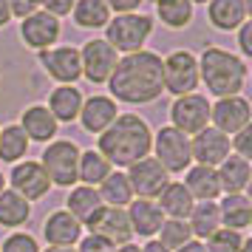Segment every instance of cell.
Instances as JSON below:
<instances>
[{"mask_svg": "<svg viewBox=\"0 0 252 252\" xmlns=\"http://www.w3.org/2000/svg\"><path fill=\"white\" fill-rule=\"evenodd\" d=\"M111 99L125 105H150L164 91L161 80V57L156 51H136L119 57L114 74L108 80Z\"/></svg>", "mask_w": 252, "mask_h": 252, "instance_id": "obj_1", "label": "cell"}, {"mask_svg": "<svg viewBox=\"0 0 252 252\" xmlns=\"http://www.w3.org/2000/svg\"><path fill=\"white\" fill-rule=\"evenodd\" d=\"M153 148V133L148 122L136 114H119L108 130L99 133L96 150L102 153L111 167H130L148 159Z\"/></svg>", "mask_w": 252, "mask_h": 252, "instance_id": "obj_2", "label": "cell"}, {"mask_svg": "<svg viewBox=\"0 0 252 252\" xmlns=\"http://www.w3.org/2000/svg\"><path fill=\"white\" fill-rule=\"evenodd\" d=\"M195 60H198V82H204L213 96L224 99V96H238L244 91L250 68L241 57H235V54H229L218 46H210Z\"/></svg>", "mask_w": 252, "mask_h": 252, "instance_id": "obj_3", "label": "cell"}, {"mask_svg": "<svg viewBox=\"0 0 252 252\" xmlns=\"http://www.w3.org/2000/svg\"><path fill=\"white\" fill-rule=\"evenodd\" d=\"M150 34H153V17L142 12L116 14L114 20H108V26H105V43L114 48L116 54L142 51Z\"/></svg>", "mask_w": 252, "mask_h": 252, "instance_id": "obj_4", "label": "cell"}, {"mask_svg": "<svg viewBox=\"0 0 252 252\" xmlns=\"http://www.w3.org/2000/svg\"><path fill=\"white\" fill-rule=\"evenodd\" d=\"M43 170H46L51 187H74L77 184V170H80V148L71 139H54L43 150Z\"/></svg>", "mask_w": 252, "mask_h": 252, "instance_id": "obj_5", "label": "cell"}, {"mask_svg": "<svg viewBox=\"0 0 252 252\" xmlns=\"http://www.w3.org/2000/svg\"><path fill=\"white\" fill-rule=\"evenodd\" d=\"M161 80H164V91L176 94V96H187L195 94L198 88V60L193 51L176 48L161 60Z\"/></svg>", "mask_w": 252, "mask_h": 252, "instance_id": "obj_6", "label": "cell"}, {"mask_svg": "<svg viewBox=\"0 0 252 252\" xmlns=\"http://www.w3.org/2000/svg\"><path fill=\"white\" fill-rule=\"evenodd\" d=\"M153 159L159 161L167 173H184L190 164H193V156H190V136H184L182 130L164 125L161 130H156L153 136Z\"/></svg>", "mask_w": 252, "mask_h": 252, "instance_id": "obj_7", "label": "cell"}, {"mask_svg": "<svg viewBox=\"0 0 252 252\" xmlns=\"http://www.w3.org/2000/svg\"><path fill=\"white\" fill-rule=\"evenodd\" d=\"M170 127L182 130L184 136H195L204 127H210V102L201 94H187L176 96L170 105Z\"/></svg>", "mask_w": 252, "mask_h": 252, "instance_id": "obj_8", "label": "cell"}, {"mask_svg": "<svg viewBox=\"0 0 252 252\" xmlns=\"http://www.w3.org/2000/svg\"><path fill=\"white\" fill-rule=\"evenodd\" d=\"M125 176H127V184H130L133 195H136V198H148V201L159 198V193L170 184V173L164 170L153 156L136 161V164H130Z\"/></svg>", "mask_w": 252, "mask_h": 252, "instance_id": "obj_9", "label": "cell"}, {"mask_svg": "<svg viewBox=\"0 0 252 252\" xmlns=\"http://www.w3.org/2000/svg\"><path fill=\"white\" fill-rule=\"evenodd\" d=\"M80 63H82V77L91 82V85H105L114 74L119 54L108 46L105 40H88L80 51Z\"/></svg>", "mask_w": 252, "mask_h": 252, "instance_id": "obj_10", "label": "cell"}, {"mask_svg": "<svg viewBox=\"0 0 252 252\" xmlns=\"http://www.w3.org/2000/svg\"><path fill=\"white\" fill-rule=\"evenodd\" d=\"M40 65L46 68L51 80L60 85H74L82 77V63H80V48L74 46H57L40 51Z\"/></svg>", "mask_w": 252, "mask_h": 252, "instance_id": "obj_11", "label": "cell"}, {"mask_svg": "<svg viewBox=\"0 0 252 252\" xmlns=\"http://www.w3.org/2000/svg\"><path fill=\"white\" fill-rule=\"evenodd\" d=\"M250 119H252L250 102L241 94L238 96H224L216 105H210V122L224 136H229V133L235 136L238 130H244V127L250 125Z\"/></svg>", "mask_w": 252, "mask_h": 252, "instance_id": "obj_12", "label": "cell"}, {"mask_svg": "<svg viewBox=\"0 0 252 252\" xmlns=\"http://www.w3.org/2000/svg\"><path fill=\"white\" fill-rule=\"evenodd\" d=\"M85 227L91 229V235H99L108 244H114V247L130 244V238H133V229H130V221H127V210H122V207H102Z\"/></svg>", "mask_w": 252, "mask_h": 252, "instance_id": "obj_13", "label": "cell"}, {"mask_svg": "<svg viewBox=\"0 0 252 252\" xmlns=\"http://www.w3.org/2000/svg\"><path fill=\"white\" fill-rule=\"evenodd\" d=\"M63 34V26H60L57 17H51L48 12H34L29 14L26 20H20V37L29 48L34 51H46V48H54V43Z\"/></svg>", "mask_w": 252, "mask_h": 252, "instance_id": "obj_14", "label": "cell"}, {"mask_svg": "<svg viewBox=\"0 0 252 252\" xmlns=\"http://www.w3.org/2000/svg\"><path fill=\"white\" fill-rule=\"evenodd\" d=\"M9 182H12V190L17 195H23L26 201L32 204L37 198H43V195L51 190V182H48L46 170H43V164L40 161H17L14 164L12 176H9Z\"/></svg>", "mask_w": 252, "mask_h": 252, "instance_id": "obj_15", "label": "cell"}, {"mask_svg": "<svg viewBox=\"0 0 252 252\" xmlns=\"http://www.w3.org/2000/svg\"><path fill=\"white\" fill-rule=\"evenodd\" d=\"M229 136L218 133L216 127H204L201 133H195L190 139V156L195 164H204V167H218L221 161L229 156Z\"/></svg>", "mask_w": 252, "mask_h": 252, "instance_id": "obj_16", "label": "cell"}, {"mask_svg": "<svg viewBox=\"0 0 252 252\" xmlns=\"http://www.w3.org/2000/svg\"><path fill=\"white\" fill-rule=\"evenodd\" d=\"M116 102L111 99V96H102V94H94V96H88V99H82V108H80V119L82 127L88 130V133H102V130H108L111 127V122H114L116 116Z\"/></svg>", "mask_w": 252, "mask_h": 252, "instance_id": "obj_17", "label": "cell"}, {"mask_svg": "<svg viewBox=\"0 0 252 252\" xmlns=\"http://www.w3.org/2000/svg\"><path fill=\"white\" fill-rule=\"evenodd\" d=\"M43 235H46L48 247H74L82 238V224L68 210H54L43 224Z\"/></svg>", "mask_w": 252, "mask_h": 252, "instance_id": "obj_18", "label": "cell"}, {"mask_svg": "<svg viewBox=\"0 0 252 252\" xmlns=\"http://www.w3.org/2000/svg\"><path fill=\"white\" fill-rule=\"evenodd\" d=\"M20 127H23V133L29 142H43V145H48V142H54L60 125L46 105H32L20 116Z\"/></svg>", "mask_w": 252, "mask_h": 252, "instance_id": "obj_19", "label": "cell"}, {"mask_svg": "<svg viewBox=\"0 0 252 252\" xmlns=\"http://www.w3.org/2000/svg\"><path fill=\"white\" fill-rule=\"evenodd\" d=\"M216 173H218L221 193H227V195L244 193V190L250 187V182H252V164L247 159L235 156V153H229L227 159L216 167Z\"/></svg>", "mask_w": 252, "mask_h": 252, "instance_id": "obj_20", "label": "cell"}, {"mask_svg": "<svg viewBox=\"0 0 252 252\" xmlns=\"http://www.w3.org/2000/svg\"><path fill=\"white\" fill-rule=\"evenodd\" d=\"M184 187L193 195V201H216L221 195V184H218L216 167H204V164H190L184 170Z\"/></svg>", "mask_w": 252, "mask_h": 252, "instance_id": "obj_21", "label": "cell"}, {"mask_svg": "<svg viewBox=\"0 0 252 252\" xmlns=\"http://www.w3.org/2000/svg\"><path fill=\"white\" fill-rule=\"evenodd\" d=\"M127 221H130V229L133 235H142V238H153L159 232L161 221H164V213L159 210L156 201H148V198H136L127 204Z\"/></svg>", "mask_w": 252, "mask_h": 252, "instance_id": "obj_22", "label": "cell"}, {"mask_svg": "<svg viewBox=\"0 0 252 252\" xmlns=\"http://www.w3.org/2000/svg\"><path fill=\"white\" fill-rule=\"evenodd\" d=\"M247 0H210L207 17L218 32H235L247 20Z\"/></svg>", "mask_w": 252, "mask_h": 252, "instance_id": "obj_23", "label": "cell"}, {"mask_svg": "<svg viewBox=\"0 0 252 252\" xmlns=\"http://www.w3.org/2000/svg\"><path fill=\"white\" fill-rule=\"evenodd\" d=\"M48 111H51V116L60 122H74L77 116H80V108H82V94L80 88H74V85H57L54 91H51V96H48Z\"/></svg>", "mask_w": 252, "mask_h": 252, "instance_id": "obj_24", "label": "cell"}, {"mask_svg": "<svg viewBox=\"0 0 252 252\" xmlns=\"http://www.w3.org/2000/svg\"><path fill=\"white\" fill-rule=\"evenodd\" d=\"M159 210L164 213V216L176 218V221H187L190 218V213H193V195L187 193V187H184L182 182H170L164 190L159 193Z\"/></svg>", "mask_w": 252, "mask_h": 252, "instance_id": "obj_25", "label": "cell"}, {"mask_svg": "<svg viewBox=\"0 0 252 252\" xmlns=\"http://www.w3.org/2000/svg\"><path fill=\"white\" fill-rule=\"evenodd\" d=\"M102 198H99V193H96V187H85V184H80V187H71L68 198H65V210H68L71 216L80 221L82 227L91 221L99 210H102Z\"/></svg>", "mask_w": 252, "mask_h": 252, "instance_id": "obj_26", "label": "cell"}, {"mask_svg": "<svg viewBox=\"0 0 252 252\" xmlns=\"http://www.w3.org/2000/svg\"><path fill=\"white\" fill-rule=\"evenodd\" d=\"M218 216H221V224L227 229L244 232L252 224V201L244 193L224 195V201L218 204Z\"/></svg>", "mask_w": 252, "mask_h": 252, "instance_id": "obj_27", "label": "cell"}, {"mask_svg": "<svg viewBox=\"0 0 252 252\" xmlns=\"http://www.w3.org/2000/svg\"><path fill=\"white\" fill-rule=\"evenodd\" d=\"M29 218H32V204L23 195H17L14 190H3L0 193V227L17 229L23 227Z\"/></svg>", "mask_w": 252, "mask_h": 252, "instance_id": "obj_28", "label": "cell"}, {"mask_svg": "<svg viewBox=\"0 0 252 252\" xmlns=\"http://www.w3.org/2000/svg\"><path fill=\"white\" fill-rule=\"evenodd\" d=\"M114 170L108 159L99 150H80V170H77V182H82L85 187H99L108 179V173Z\"/></svg>", "mask_w": 252, "mask_h": 252, "instance_id": "obj_29", "label": "cell"}, {"mask_svg": "<svg viewBox=\"0 0 252 252\" xmlns=\"http://www.w3.org/2000/svg\"><path fill=\"white\" fill-rule=\"evenodd\" d=\"M96 193H99L105 207H122V210H125V207L133 201V190H130V184H127V176L119 173V170L108 173V179L96 187Z\"/></svg>", "mask_w": 252, "mask_h": 252, "instance_id": "obj_30", "label": "cell"}, {"mask_svg": "<svg viewBox=\"0 0 252 252\" xmlns=\"http://www.w3.org/2000/svg\"><path fill=\"white\" fill-rule=\"evenodd\" d=\"M190 232L195 235V241L210 238L218 227H221V216H218V204L216 201H195L193 213L187 218Z\"/></svg>", "mask_w": 252, "mask_h": 252, "instance_id": "obj_31", "label": "cell"}, {"mask_svg": "<svg viewBox=\"0 0 252 252\" xmlns=\"http://www.w3.org/2000/svg\"><path fill=\"white\" fill-rule=\"evenodd\" d=\"M71 14L80 29H105L111 20V9L105 0H77Z\"/></svg>", "mask_w": 252, "mask_h": 252, "instance_id": "obj_32", "label": "cell"}, {"mask_svg": "<svg viewBox=\"0 0 252 252\" xmlns=\"http://www.w3.org/2000/svg\"><path fill=\"white\" fill-rule=\"evenodd\" d=\"M156 14L167 29H187L193 23V3L190 0H153Z\"/></svg>", "mask_w": 252, "mask_h": 252, "instance_id": "obj_33", "label": "cell"}, {"mask_svg": "<svg viewBox=\"0 0 252 252\" xmlns=\"http://www.w3.org/2000/svg\"><path fill=\"white\" fill-rule=\"evenodd\" d=\"M29 153V139L20 125H6L0 130V161L17 164Z\"/></svg>", "mask_w": 252, "mask_h": 252, "instance_id": "obj_34", "label": "cell"}, {"mask_svg": "<svg viewBox=\"0 0 252 252\" xmlns=\"http://www.w3.org/2000/svg\"><path fill=\"white\" fill-rule=\"evenodd\" d=\"M193 238V232H190V224L187 221H176V218H164L159 227V244L164 247V250L176 252L179 247H184L187 241Z\"/></svg>", "mask_w": 252, "mask_h": 252, "instance_id": "obj_35", "label": "cell"}, {"mask_svg": "<svg viewBox=\"0 0 252 252\" xmlns=\"http://www.w3.org/2000/svg\"><path fill=\"white\" fill-rule=\"evenodd\" d=\"M241 244H244V235L235 232V229L218 227L210 238H207L204 250L207 252H241Z\"/></svg>", "mask_w": 252, "mask_h": 252, "instance_id": "obj_36", "label": "cell"}, {"mask_svg": "<svg viewBox=\"0 0 252 252\" xmlns=\"http://www.w3.org/2000/svg\"><path fill=\"white\" fill-rule=\"evenodd\" d=\"M0 252H40V247H37L34 235H29V232H12L9 238L0 244Z\"/></svg>", "mask_w": 252, "mask_h": 252, "instance_id": "obj_37", "label": "cell"}, {"mask_svg": "<svg viewBox=\"0 0 252 252\" xmlns=\"http://www.w3.org/2000/svg\"><path fill=\"white\" fill-rule=\"evenodd\" d=\"M229 148L235 150V156H241V159H252V125H247L244 130H238L235 133V139L229 142Z\"/></svg>", "mask_w": 252, "mask_h": 252, "instance_id": "obj_38", "label": "cell"}, {"mask_svg": "<svg viewBox=\"0 0 252 252\" xmlns=\"http://www.w3.org/2000/svg\"><path fill=\"white\" fill-rule=\"evenodd\" d=\"M74 3L77 0H40V9L43 12H48L51 17H65V14H71V9H74Z\"/></svg>", "mask_w": 252, "mask_h": 252, "instance_id": "obj_39", "label": "cell"}, {"mask_svg": "<svg viewBox=\"0 0 252 252\" xmlns=\"http://www.w3.org/2000/svg\"><path fill=\"white\" fill-rule=\"evenodd\" d=\"M9 12L17 20H26L29 14L40 12V0H9Z\"/></svg>", "mask_w": 252, "mask_h": 252, "instance_id": "obj_40", "label": "cell"}, {"mask_svg": "<svg viewBox=\"0 0 252 252\" xmlns=\"http://www.w3.org/2000/svg\"><path fill=\"white\" fill-rule=\"evenodd\" d=\"M77 252H116V247L108 244L105 238H99V235H85V238H80V250Z\"/></svg>", "mask_w": 252, "mask_h": 252, "instance_id": "obj_41", "label": "cell"}, {"mask_svg": "<svg viewBox=\"0 0 252 252\" xmlns=\"http://www.w3.org/2000/svg\"><path fill=\"white\" fill-rule=\"evenodd\" d=\"M235 32H238V48H241V54H244V57H252V23H250V20H244ZM244 57H241V60H244Z\"/></svg>", "mask_w": 252, "mask_h": 252, "instance_id": "obj_42", "label": "cell"}, {"mask_svg": "<svg viewBox=\"0 0 252 252\" xmlns=\"http://www.w3.org/2000/svg\"><path fill=\"white\" fill-rule=\"evenodd\" d=\"M105 3H108V9L116 12V14H133V12H139V6H142L145 0H105Z\"/></svg>", "mask_w": 252, "mask_h": 252, "instance_id": "obj_43", "label": "cell"}, {"mask_svg": "<svg viewBox=\"0 0 252 252\" xmlns=\"http://www.w3.org/2000/svg\"><path fill=\"white\" fill-rule=\"evenodd\" d=\"M176 252H207V250H204V244H201V241L190 238V241H187V244H184V247H179V250H176Z\"/></svg>", "mask_w": 252, "mask_h": 252, "instance_id": "obj_44", "label": "cell"}, {"mask_svg": "<svg viewBox=\"0 0 252 252\" xmlns=\"http://www.w3.org/2000/svg\"><path fill=\"white\" fill-rule=\"evenodd\" d=\"M12 20V12H9V0H0V29Z\"/></svg>", "mask_w": 252, "mask_h": 252, "instance_id": "obj_45", "label": "cell"}, {"mask_svg": "<svg viewBox=\"0 0 252 252\" xmlns=\"http://www.w3.org/2000/svg\"><path fill=\"white\" fill-rule=\"evenodd\" d=\"M139 250H142V252H170V250H164L156 238H150L148 244H145V247H139Z\"/></svg>", "mask_w": 252, "mask_h": 252, "instance_id": "obj_46", "label": "cell"}, {"mask_svg": "<svg viewBox=\"0 0 252 252\" xmlns=\"http://www.w3.org/2000/svg\"><path fill=\"white\" fill-rule=\"evenodd\" d=\"M116 252H142L136 244H122V247H116Z\"/></svg>", "mask_w": 252, "mask_h": 252, "instance_id": "obj_47", "label": "cell"}, {"mask_svg": "<svg viewBox=\"0 0 252 252\" xmlns=\"http://www.w3.org/2000/svg\"><path fill=\"white\" fill-rule=\"evenodd\" d=\"M46 252H77L74 247H48Z\"/></svg>", "mask_w": 252, "mask_h": 252, "instance_id": "obj_48", "label": "cell"}, {"mask_svg": "<svg viewBox=\"0 0 252 252\" xmlns=\"http://www.w3.org/2000/svg\"><path fill=\"white\" fill-rule=\"evenodd\" d=\"M6 190V179H3V170H0V193Z\"/></svg>", "mask_w": 252, "mask_h": 252, "instance_id": "obj_49", "label": "cell"}, {"mask_svg": "<svg viewBox=\"0 0 252 252\" xmlns=\"http://www.w3.org/2000/svg\"><path fill=\"white\" fill-rule=\"evenodd\" d=\"M190 3H201V6H207V3H210V0H190Z\"/></svg>", "mask_w": 252, "mask_h": 252, "instance_id": "obj_50", "label": "cell"}]
</instances>
